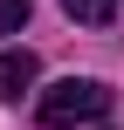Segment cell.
<instances>
[{
  "label": "cell",
  "instance_id": "cell-4",
  "mask_svg": "<svg viewBox=\"0 0 124 130\" xmlns=\"http://www.w3.org/2000/svg\"><path fill=\"white\" fill-rule=\"evenodd\" d=\"M21 21H28V0H0V34H14Z\"/></svg>",
  "mask_w": 124,
  "mask_h": 130
},
{
  "label": "cell",
  "instance_id": "cell-3",
  "mask_svg": "<svg viewBox=\"0 0 124 130\" xmlns=\"http://www.w3.org/2000/svg\"><path fill=\"white\" fill-rule=\"evenodd\" d=\"M62 7H69V14L83 21V27H104V21L117 14V0H62Z\"/></svg>",
  "mask_w": 124,
  "mask_h": 130
},
{
  "label": "cell",
  "instance_id": "cell-1",
  "mask_svg": "<svg viewBox=\"0 0 124 130\" xmlns=\"http://www.w3.org/2000/svg\"><path fill=\"white\" fill-rule=\"evenodd\" d=\"M35 117H41V130H69V123H104V117H110V89H104V82H90V75H69V82L41 89Z\"/></svg>",
  "mask_w": 124,
  "mask_h": 130
},
{
  "label": "cell",
  "instance_id": "cell-2",
  "mask_svg": "<svg viewBox=\"0 0 124 130\" xmlns=\"http://www.w3.org/2000/svg\"><path fill=\"white\" fill-rule=\"evenodd\" d=\"M35 75H41V62H35L28 48H0V96H21Z\"/></svg>",
  "mask_w": 124,
  "mask_h": 130
}]
</instances>
